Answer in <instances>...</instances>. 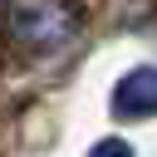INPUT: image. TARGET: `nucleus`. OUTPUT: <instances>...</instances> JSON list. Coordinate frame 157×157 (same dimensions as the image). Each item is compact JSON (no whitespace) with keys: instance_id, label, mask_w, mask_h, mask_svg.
I'll use <instances>...</instances> for the list:
<instances>
[{"instance_id":"f03ea898","label":"nucleus","mask_w":157,"mask_h":157,"mask_svg":"<svg viewBox=\"0 0 157 157\" xmlns=\"http://www.w3.org/2000/svg\"><path fill=\"white\" fill-rule=\"evenodd\" d=\"M113 113L118 118H152L157 113V69H132L113 88Z\"/></svg>"},{"instance_id":"7ed1b4c3","label":"nucleus","mask_w":157,"mask_h":157,"mask_svg":"<svg viewBox=\"0 0 157 157\" xmlns=\"http://www.w3.org/2000/svg\"><path fill=\"white\" fill-rule=\"evenodd\" d=\"M88 157H132V147H128V142H118V137H108V142H98Z\"/></svg>"},{"instance_id":"f257e3e1","label":"nucleus","mask_w":157,"mask_h":157,"mask_svg":"<svg viewBox=\"0 0 157 157\" xmlns=\"http://www.w3.org/2000/svg\"><path fill=\"white\" fill-rule=\"evenodd\" d=\"M10 29H15L29 49H64L69 34L78 29V20H74V10H69L64 0H15Z\"/></svg>"}]
</instances>
